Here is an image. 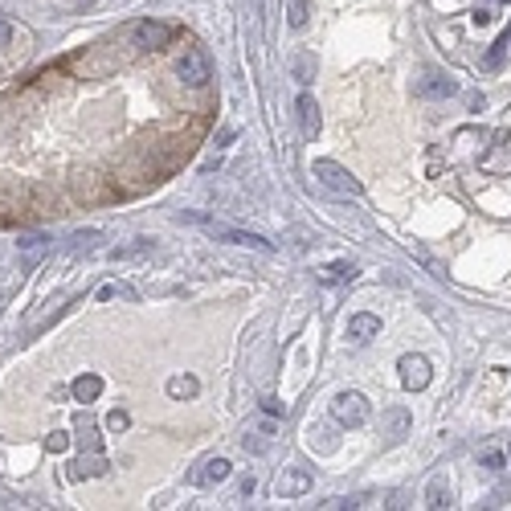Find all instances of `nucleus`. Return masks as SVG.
<instances>
[{
    "label": "nucleus",
    "mask_w": 511,
    "mask_h": 511,
    "mask_svg": "<svg viewBox=\"0 0 511 511\" xmlns=\"http://www.w3.org/2000/svg\"><path fill=\"white\" fill-rule=\"evenodd\" d=\"M262 409L270 413V417H282V405L274 401V397H266V401H262Z\"/></svg>",
    "instance_id": "obj_29"
},
{
    "label": "nucleus",
    "mask_w": 511,
    "mask_h": 511,
    "mask_svg": "<svg viewBox=\"0 0 511 511\" xmlns=\"http://www.w3.org/2000/svg\"><path fill=\"white\" fill-rule=\"evenodd\" d=\"M66 442H70V438L62 434V429H58V434H50V450H66Z\"/></svg>",
    "instance_id": "obj_30"
},
{
    "label": "nucleus",
    "mask_w": 511,
    "mask_h": 511,
    "mask_svg": "<svg viewBox=\"0 0 511 511\" xmlns=\"http://www.w3.org/2000/svg\"><path fill=\"white\" fill-rule=\"evenodd\" d=\"M9 41H13V25H9V21L0 17V50H4Z\"/></svg>",
    "instance_id": "obj_28"
},
{
    "label": "nucleus",
    "mask_w": 511,
    "mask_h": 511,
    "mask_svg": "<svg viewBox=\"0 0 511 511\" xmlns=\"http://www.w3.org/2000/svg\"><path fill=\"white\" fill-rule=\"evenodd\" d=\"M131 37H135V45H139L144 53H164L168 45L176 41V29L164 25V21H135Z\"/></svg>",
    "instance_id": "obj_3"
},
{
    "label": "nucleus",
    "mask_w": 511,
    "mask_h": 511,
    "mask_svg": "<svg viewBox=\"0 0 511 511\" xmlns=\"http://www.w3.org/2000/svg\"><path fill=\"white\" fill-rule=\"evenodd\" d=\"M107 426L115 429V434H119V429H127V426H131V417H127V409H111V413H107Z\"/></svg>",
    "instance_id": "obj_24"
},
{
    "label": "nucleus",
    "mask_w": 511,
    "mask_h": 511,
    "mask_svg": "<svg viewBox=\"0 0 511 511\" xmlns=\"http://www.w3.org/2000/svg\"><path fill=\"white\" fill-rule=\"evenodd\" d=\"M311 487V475L307 470H282L279 483H274V491L282 495V499H295V495H303Z\"/></svg>",
    "instance_id": "obj_9"
},
{
    "label": "nucleus",
    "mask_w": 511,
    "mask_h": 511,
    "mask_svg": "<svg viewBox=\"0 0 511 511\" xmlns=\"http://www.w3.org/2000/svg\"><path fill=\"white\" fill-rule=\"evenodd\" d=\"M242 446H246V454H266V450H270L266 438H249V434H246V442H242Z\"/></svg>",
    "instance_id": "obj_25"
},
{
    "label": "nucleus",
    "mask_w": 511,
    "mask_h": 511,
    "mask_svg": "<svg viewBox=\"0 0 511 511\" xmlns=\"http://www.w3.org/2000/svg\"><path fill=\"white\" fill-rule=\"evenodd\" d=\"M503 454H499V450H487V454H483V466H487V470H503Z\"/></svg>",
    "instance_id": "obj_26"
},
{
    "label": "nucleus",
    "mask_w": 511,
    "mask_h": 511,
    "mask_svg": "<svg viewBox=\"0 0 511 511\" xmlns=\"http://www.w3.org/2000/svg\"><path fill=\"white\" fill-rule=\"evenodd\" d=\"M380 331V319L377 315H352V319H348V340H356V344H364V340H372V335H377Z\"/></svg>",
    "instance_id": "obj_11"
},
{
    "label": "nucleus",
    "mask_w": 511,
    "mask_h": 511,
    "mask_svg": "<svg viewBox=\"0 0 511 511\" xmlns=\"http://www.w3.org/2000/svg\"><path fill=\"white\" fill-rule=\"evenodd\" d=\"M172 70H176V78H181L188 90H209V82H213V66H209V58H205L197 45H184Z\"/></svg>",
    "instance_id": "obj_2"
},
{
    "label": "nucleus",
    "mask_w": 511,
    "mask_h": 511,
    "mask_svg": "<svg viewBox=\"0 0 511 511\" xmlns=\"http://www.w3.org/2000/svg\"><path fill=\"white\" fill-rule=\"evenodd\" d=\"M181 221H193V225H200V230L209 233V237H217V242L246 246V249H258V254H274V242H266V237H258V233H246V230H233V225H225V221H213V217H205V213H181Z\"/></svg>",
    "instance_id": "obj_1"
},
{
    "label": "nucleus",
    "mask_w": 511,
    "mask_h": 511,
    "mask_svg": "<svg viewBox=\"0 0 511 511\" xmlns=\"http://www.w3.org/2000/svg\"><path fill=\"white\" fill-rule=\"evenodd\" d=\"M405 434H409V409H401V405L384 409V417H380V442L397 446Z\"/></svg>",
    "instance_id": "obj_6"
},
{
    "label": "nucleus",
    "mask_w": 511,
    "mask_h": 511,
    "mask_svg": "<svg viewBox=\"0 0 511 511\" xmlns=\"http://www.w3.org/2000/svg\"><path fill=\"white\" fill-rule=\"evenodd\" d=\"M352 279H356V266L352 262H331L323 270V282H352Z\"/></svg>",
    "instance_id": "obj_20"
},
{
    "label": "nucleus",
    "mask_w": 511,
    "mask_h": 511,
    "mask_svg": "<svg viewBox=\"0 0 511 511\" xmlns=\"http://www.w3.org/2000/svg\"><path fill=\"white\" fill-rule=\"evenodd\" d=\"M230 462L225 458H205L197 466V470H193V483H197V487H217V483H225V478H230Z\"/></svg>",
    "instance_id": "obj_8"
},
{
    "label": "nucleus",
    "mask_w": 511,
    "mask_h": 511,
    "mask_svg": "<svg viewBox=\"0 0 511 511\" xmlns=\"http://www.w3.org/2000/svg\"><path fill=\"white\" fill-rule=\"evenodd\" d=\"M401 380H405V389H426L429 384V360L426 356H401Z\"/></svg>",
    "instance_id": "obj_7"
},
{
    "label": "nucleus",
    "mask_w": 511,
    "mask_h": 511,
    "mask_svg": "<svg viewBox=\"0 0 511 511\" xmlns=\"http://www.w3.org/2000/svg\"><path fill=\"white\" fill-rule=\"evenodd\" d=\"M417 95H426V99H450V95H458V82L446 78V74H429L426 82H417Z\"/></svg>",
    "instance_id": "obj_10"
},
{
    "label": "nucleus",
    "mask_w": 511,
    "mask_h": 511,
    "mask_svg": "<svg viewBox=\"0 0 511 511\" xmlns=\"http://www.w3.org/2000/svg\"><path fill=\"white\" fill-rule=\"evenodd\" d=\"M426 507H434V511L450 507V487H446V478H434V483L426 487Z\"/></svg>",
    "instance_id": "obj_15"
},
{
    "label": "nucleus",
    "mask_w": 511,
    "mask_h": 511,
    "mask_svg": "<svg viewBox=\"0 0 511 511\" xmlns=\"http://www.w3.org/2000/svg\"><path fill=\"white\" fill-rule=\"evenodd\" d=\"M144 254H151V242H135V246H115V249H111V258H115V262H127V258H144Z\"/></svg>",
    "instance_id": "obj_21"
},
{
    "label": "nucleus",
    "mask_w": 511,
    "mask_h": 511,
    "mask_svg": "<svg viewBox=\"0 0 511 511\" xmlns=\"http://www.w3.org/2000/svg\"><path fill=\"white\" fill-rule=\"evenodd\" d=\"M311 172H315V181L323 184V188H331L335 197H360V193H364L360 184L352 181V176H348L340 164H331V160H315Z\"/></svg>",
    "instance_id": "obj_4"
},
{
    "label": "nucleus",
    "mask_w": 511,
    "mask_h": 511,
    "mask_svg": "<svg viewBox=\"0 0 511 511\" xmlns=\"http://www.w3.org/2000/svg\"><path fill=\"white\" fill-rule=\"evenodd\" d=\"M291 74H295L298 86H307L315 78V58L311 53H295V62H291Z\"/></svg>",
    "instance_id": "obj_17"
},
{
    "label": "nucleus",
    "mask_w": 511,
    "mask_h": 511,
    "mask_svg": "<svg viewBox=\"0 0 511 511\" xmlns=\"http://www.w3.org/2000/svg\"><path fill=\"white\" fill-rule=\"evenodd\" d=\"M99 393H102V377H95V372H82V377L74 380V397H78L82 405L99 401Z\"/></svg>",
    "instance_id": "obj_13"
},
{
    "label": "nucleus",
    "mask_w": 511,
    "mask_h": 511,
    "mask_svg": "<svg viewBox=\"0 0 511 511\" xmlns=\"http://www.w3.org/2000/svg\"><path fill=\"white\" fill-rule=\"evenodd\" d=\"M102 242V233L99 230H86V233H74L70 237V254H90V249Z\"/></svg>",
    "instance_id": "obj_18"
},
{
    "label": "nucleus",
    "mask_w": 511,
    "mask_h": 511,
    "mask_svg": "<svg viewBox=\"0 0 511 511\" xmlns=\"http://www.w3.org/2000/svg\"><path fill=\"white\" fill-rule=\"evenodd\" d=\"M291 25H295V29L307 25V0H291Z\"/></svg>",
    "instance_id": "obj_23"
},
{
    "label": "nucleus",
    "mask_w": 511,
    "mask_h": 511,
    "mask_svg": "<svg viewBox=\"0 0 511 511\" xmlns=\"http://www.w3.org/2000/svg\"><path fill=\"white\" fill-rule=\"evenodd\" d=\"M45 246H50L45 233H25V237H21V254H25V262H37V258L45 254Z\"/></svg>",
    "instance_id": "obj_14"
},
{
    "label": "nucleus",
    "mask_w": 511,
    "mask_h": 511,
    "mask_svg": "<svg viewBox=\"0 0 511 511\" xmlns=\"http://www.w3.org/2000/svg\"><path fill=\"white\" fill-rule=\"evenodd\" d=\"M78 434H82V442L90 446V450H99V426H95V421H78Z\"/></svg>",
    "instance_id": "obj_22"
},
{
    "label": "nucleus",
    "mask_w": 511,
    "mask_h": 511,
    "mask_svg": "<svg viewBox=\"0 0 511 511\" xmlns=\"http://www.w3.org/2000/svg\"><path fill=\"white\" fill-rule=\"evenodd\" d=\"M233 135H237V127H221V131H217V148H230Z\"/></svg>",
    "instance_id": "obj_27"
},
{
    "label": "nucleus",
    "mask_w": 511,
    "mask_h": 511,
    "mask_svg": "<svg viewBox=\"0 0 511 511\" xmlns=\"http://www.w3.org/2000/svg\"><path fill=\"white\" fill-rule=\"evenodd\" d=\"M197 389H200L197 377H172L168 380V393L176 397V401H181V397H197Z\"/></svg>",
    "instance_id": "obj_19"
},
{
    "label": "nucleus",
    "mask_w": 511,
    "mask_h": 511,
    "mask_svg": "<svg viewBox=\"0 0 511 511\" xmlns=\"http://www.w3.org/2000/svg\"><path fill=\"white\" fill-rule=\"evenodd\" d=\"M70 470H74V478H99V475H107V462L99 454H90V458H78Z\"/></svg>",
    "instance_id": "obj_16"
},
{
    "label": "nucleus",
    "mask_w": 511,
    "mask_h": 511,
    "mask_svg": "<svg viewBox=\"0 0 511 511\" xmlns=\"http://www.w3.org/2000/svg\"><path fill=\"white\" fill-rule=\"evenodd\" d=\"M507 462H511V450H507Z\"/></svg>",
    "instance_id": "obj_31"
},
{
    "label": "nucleus",
    "mask_w": 511,
    "mask_h": 511,
    "mask_svg": "<svg viewBox=\"0 0 511 511\" xmlns=\"http://www.w3.org/2000/svg\"><path fill=\"white\" fill-rule=\"evenodd\" d=\"M298 119H303V135L315 139V135H319V107H315L311 95H303V99H298Z\"/></svg>",
    "instance_id": "obj_12"
},
{
    "label": "nucleus",
    "mask_w": 511,
    "mask_h": 511,
    "mask_svg": "<svg viewBox=\"0 0 511 511\" xmlns=\"http://www.w3.org/2000/svg\"><path fill=\"white\" fill-rule=\"evenodd\" d=\"M331 417L340 421V426H364L368 421V401H364L360 393H335V401H331Z\"/></svg>",
    "instance_id": "obj_5"
}]
</instances>
